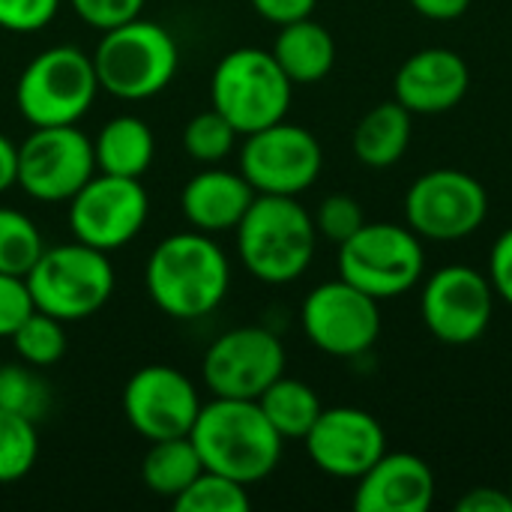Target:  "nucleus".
I'll list each match as a JSON object with an SVG mask.
<instances>
[{
    "label": "nucleus",
    "mask_w": 512,
    "mask_h": 512,
    "mask_svg": "<svg viewBox=\"0 0 512 512\" xmlns=\"http://www.w3.org/2000/svg\"><path fill=\"white\" fill-rule=\"evenodd\" d=\"M237 138H240V132L216 108H210V111L195 114L186 123V129H183V150L195 162L219 165L222 159L231 156Z\"/></svg>",
    "instance_id": "nucleus-31"
},
{
    "label": "nucleus",
    "mask_w": 512,
    "mask_h": 512,
    "mask_svg": "<svg viewBox=\"0 0 512 512\" xmlns=\"http://www.w3.org/2000/svg\"><path fill=\"white\" fill-rule=\"evenodd\" d=\"M315 231L318 237L330 240V243H345L348 237H354L363 225H366V213L360 207V201L348 192H333L327 195L318 210H315Z\"/></svg>",
    "instance_id": "nucleus-32"
},
{
    "label": "nucleus",
    "mask_w": 512,
    "mask_h": 512,
    "mask_svg": "<svg viewBox=\"0 0 512 512\" xmlns=\"http://www.w3.org/2000/svg\"><path fill=\"white\" fill-rule=\"evenodd\" d=\"M24 279L36 309L63 324L96 315L114 294V267L108 252L81 240L42 249Z\"/></svg>",
    "instance_id": "nucleus-6"
},
{
    "label": "nucleus",
    "mask_w": 512,
    "mask_h": 512,
    "mask_svg": "<svg viewBox=\"0 0 512 512\" xmlns=\"http://www.w3.org/2000/svg\"><path fill=\"white\" fill-rule=\"evenodd\" d=\"M15 174H18V144L0 135V192L15 186Z\"/></svg>",
    "instance_id": "nucleus-40"
},
{
    "label": "nucleus",
    "mask_w": 512,
    "mask_h": 512,
    "mask_svg": "<svg viewBox=\"0 0 512 512\" xmlns=\"http://www.w3.org/2000/svg\"><path fill=\"white\" fill-rule=\"evenodd\" d=\"M486 276L495 288V297L512 306V228H507L495 240V246L489 252V273Z\"/></svg>",
    "instance_id": "nucleus-36"
},
{
    "label": "nucleus",
    "mask_w": 512,
    "mask_h": 512,
    "mask_svg": "<svg viewBox=\"0 0 512 512\" xmlns=\"http://www.w3.org/2000/svg\"><path fill=\"white\" fill-rule=\"evenodd\" d=\"M96 90L93 57L75 45H54L21 69L15 105L30 126H72L90 111Z\"/></svg>",
    "instance_id": "nucleus-7"
},
{
    "label": "nucleus",
    "mask_w": 512,
    "mask_h": 512,
    "mask_svg": "<svg viewBox=\"0 0 512 512\" xmlns=\"http://www.w3.org/2000/svg\"><path fill=\"white\" fill-rule=\"evenodd\" d=\"M201 375L213 396L258 399L285 375V345L267 327H234L210 342Z\"/></svg>",
    "instance_id": "nucleus-15"
},
{
    "label": "nucleus",
    "mask_w": 512,
    "mask_h": 512,
    "mask_svg": "<svg viewBox=\"0 0 512 512\" xmlns=\"http://www.w3.org/2000/svg\"><path fill=\"white\" fill-rule=\"evenodd\" d=\"M12 348L21 363L33 369H48L66 354V330L48 312L33 309V315L12 333Z\"/></svg>",
    "instance_id": "nucleus-28"
},
{
    "label": "nucleus",
    "mask_w": 512,
    "mask_h": 512,
    "mask_svg": "<svg viewBox=\"0 0 512 512\" xmlns=\"http://www.w3.org/2000/svg\"><path fill=\"white\" fill-rule=\"evenodd\" d=\"M243 138L240 174L258 195L297 198L321 177L324 150L306 126L279 120Z\"/></svg>",
    "instance_id": "nucleus-10"
},
{
    "label": "nucleus",
    "mask_w": 512,
    "mask_h": 512,
    "mask_svg": "<svg viewBox=\"0 0 512 512\" xmlns=\"http://www.w3.org/2000/svg\"><path fill=\"white\" fill-rule=\"evenodd\" d=\"M255 402L261 405L270 426L282 435V441H303L324 411L318 393L309 384L285 375L276 378Z\"/></svg>",
    "instance_id": "nucleus-24"
},
{
    "label": "nucleus",
    "mask_w": 512,
    "mask_h": 512,
    "mask_svg": "<svg viewBox=\"0 0 512 512\" xmlns=\"http://www.w3.org/2000/svg\"><path fill=\"white\" fill-rule=\"evenodd\" d=\"M60 0H0V27L9 33H36L54 21Z\"/></svg>",
    "instance_id": "nucleus-34"
},
{
    "label": "nucleus",
    "mask_w": 512,
    "mask_h": 512,
    "mask_svg": "<svg viewBox=\"0 0 512 512\" xmlns=\"http://www.w3.org/2000/svg\"><path fill=\"white\" fill-rule=\"evenodd\" d=\"M294 84L276 63L273 51L234 48L228 51L210 78L213 108L240 132L252 135L264 126L285 120L291 108Z\"/></svg>",
    "instance_id": "nucleus-5"
},
{
    "label": "nucleus",
    "mask_w": 512,
    "mask_h": 512,
    "mask_svg": "<svg viewBox=\"0 0 512 512\" xmlns=\"http://www.w3.org/2000/svg\"><path fill=\"white\" fill-rule=\"evenodd\" d=\"M354 483L357 512H426L435 504V474L414 453H384Z\"/></svg>",
    "instance_id": "nucleus-19"
},
{
    "label": "nucleus",
    "mask_w": 512,
    "mask_h": 512,
    "mask_svg": "<svg viewBox=\"0 0 512 512\" xmlns=\"http://www.w3.org/2000/svg\"><path fill=\"white\" fill-rule=\"evenodd\" d=\"M96 174L93 141L72 126H33L18 144L15 183L33 201H69Z\"/></svg>",
    "instance_id": "nucleus-13"
},
{
    "label": "nucleus",
    "mask_w": 512,
    "mask_h": 512,
    "mask_svg": "<svg viewBox=\"0 0 512 512\" xmlns=\"http://www.w3.org/2000/svg\"><path fill=\"white\" fill-rule=\"evenodd\" d=\"M39 456L36 423L0 408V483L27 477Z\"/></svg>",
    "instance_id": "nucleus-29"
},
{
    "label": "nucleus",
    "mask_w": 512,
    "mask_h": 512,
    "mask_svg": "<svg viewBox=\"0 0 512 512\" xmlns=\"http://www.w3.org/2000/svg\"><path fill=\"white\" fill-rule=\"evenodd\" d=\"M171 504L180 512H246L252 498L249 486L216 471H201Z\"/></svg>",
    "instance_id": "nucleus-26"
},
{
    "label": "nucleus",
    "mask_w": 512,
    "mask_h": 512,
    "mask_svg": "<svg viewBox=\"0 0 512 512\" xmlns=\"http://www.w3.org/2000/svg\"><path fill=\"white\" fill-rule=\"evenodd\" d=\"M144 285L159 312L192 321L210 315L231 288L225 249L204 231H180L156 243L147 258Z\"/></svg>",
    "instance_id": "nucleus-1"
},
{
    "label": "nucleus",
    "mask_w": 512,
    "mask_h": 512,
    "mask_svg": "<svg viewBox=\"0 0 512 512\" xmlns=\"http://www.w3.org/2000/svg\"><path fill=\"white\" fill-rule=\"evenodd\" d=\"M306 339L330 357L354 360L372 351L381 336V306L342 276L312 288L300 306Z\"/></svg>",
    "instance_id": "nucleus-11"
},
{
    "label": "nucleus",
    "mask_w": 512,
    "mask_h": 512,
    "mask_svg": "<svg viewBox=\"0 0 512 512\" xmlns=\"http://www.w3.org/2000/svg\"><path fill=\"white\" fill-rule=\"evenodd\" d=\"M489 216L486 186L459 168L420 174L405 192V225L420 240L456 243L483 228Z\"/></svg>",
    "instance_id": "nucleus-9"
},
{
    "label": "nucleus",
    "mask_w": 512,
    "mask_h": 512,
    "mask_svg": "<svg viewBox=\"0 0 512 512\" xmlns=\"http://www.w3.org/2000/svg\"><path fill=\"white\" fill-rule=\"evenodd\" d=\"M459 512H512V498L507 489H489V486H477L471 492H465L456 501Z\"/></svg>",
    "instance_id": "nucleus-38"
},
{
    "label": "nucleus",
    "mask_w": 512,
    "mask_h": 512,
    "mask_svg": "<svg viewBox=\"0 0 512 512\" xmlns=\"http://www.w3.org/2000/svg\"><path fill=\"white\" fill-rule=\"evenodd\" d=\"M303 444L312 465L333 480H360L387 453L378 417L351 405L324 408Z\"/></svg>",
    "instance_id": "nucleus-17"
},
{
    "label": "nucleus",
    "mask_w": 512,
    "mask_h": 512,
    "mask_svg": "<svg viewBox=\"0 0 512 512\" xmlns=\"http://www.w3.org/2000/svg\"><path fill=\"white\" fill-rule=\"evenodd\" d=\"M0 408L39 423L51 408V393L45 381L27 363L0 366Z\"/></svg>",
    "instance_id": "nucleus-30"
},
{
    "label": "nucleus",
    "mask_w": 512,
    "mask_h": 512,
    "mask_svg": "<svg viewBox=\"0 0 512 512\" xmlns=\"http://www.w3.org/2000/svg\"><path fill=\"white\" fill-rule=\"evenodd\" d=\"M201 471H204V465H201V456L189 435L150 441V450L141 462L144 486L153 495L168 498V501H174Z\"/></svg>",
    "instance_id": "nucleus-25"
},
{
    "label": "nucleus",
    "mask_w": 512,
    "mask_h": 512,
    "mask_svg": "<svg viewBox=\"0 0 512 512\" xmlns=\"http://www.w3.org/2000/svg\"><path fill=\"white\" fill-rule=\"evenodd\" d=\"M408 6L429 21H456L471 9V0H408Z\"/></svg>",
    "instance_id": "nucleus-39"
},
{
    "label": "nucleus",
    "mask_w": 512,
    "mask_h": 512,
    "mask_svg": "<svg viewBox=\"0 0 512 512\" xmlns=\"http://www.w3.org/2000/svg\"><path fill=\"white\" fill-rule=\"evenodd\" d=\"M471 90L468 60L453 48H420L414 51L393 78V96L411 114L432 117L453 111Z\"/></svg>",
    "instance_id": "nucleus-18"
},
{
    "label": "nucleus",
    "mask_w": 512,
    "mask_h": 512,
    "mask_svg": "<svg viewBox=\"0 0 512 512\" xmlns=\"http://www.w3.org/2000/svg\"><path fill=\"white\" fill-rule=\"evenodd\" d=\"M93 156H96V171L141 180L153 165L156 138L141 117L120 114L99 129L93 141Z\"/></svg>",
    "instance_id": "nucleus-23"
},
{
    "label": "nucleus",
    "mask_w": 512,
    "mask_h": 512,
    "mask_svg": "<svg viewBox=\"0 0 512 512\" xmlns=\"http://www.w3.org/2000/svg\"><path fill=\"white\" fill-rule=\"evenodd\" d=\"M36 303L30 297L27 279L0 273V339H12V333L33 315Z\"/></svg>",
    "instance_id": "nucleus-33"
},
{
    "label": "nucleus",
    "mask_w": 512,
    "mask_h": 512,
    "mask_svg": "<svg viewBox=\"0 0 512 512\" xmlns=\"http://www.w3.org/2000/svg\"><path fill=\"white\" fill-rule=\"evenodd\" d=\"M273 57L291 84H318L336 66V42L333 33L318 24L312 15L282 24L273 42Z\"/></svg>",
    "instance_id": "nucleus-21"
},
{
    "label": "nucleus",
    "mask_w": 512,
    "mask_h": 512,
    "mask_svg": "<svg viewBox=\"0 0 512 512\" xmlns=\"http://www.w3.org/2000/svg\"><path fill=\"white\" fill-rule=\"evenodd\" d=\"M336 264L345 282L381 303L420 285L426 273V249L408 225L366 222L354 237L339 243Z\"/></svg>",
    "instance_id": "nucleus-8"
},
{
    "label": "nucleus",
    "mask_w": 512,
    "mask_h": 512,
    "mask_svg": "<svg viewBox=\"0 0 512 512\" xmlns=\"http://www.w3.org/2000/svg\"><path fill=\"white\" fill-rule=\"evenodd\" d=\"M252 9L270 21V24H291V21H300V18H309L318 6V0H249Z\"/></svg>",
    "instance_id": "nucleus-37"
},
{
    "label": "nucleus",
    "mask_w": 512,
    "mask_h": 512,
    "mask_svg": "<svg viewBox=\"0 0 512 512\" xmlns=\"http://www.w3.org/2000/svg\"><path fill=\"white\" fill-rule=\"evenodd\" d=\"M411 132H414V114L396 99H390V102H378L357 120L351 147L366 168H390L408 153Z\"/></svg>",
    "instance_id": "nucleus-22"
},
{
    "label": "nucleus",
    "mask_w": 512,
    "mask_h": 512,
    "mask_svg": "<svg viewBox=\"0 0 512 512\" xmlns=\"http://www.w3.org/2000/svg\"><path fill=\"white\" fill-rule=\"evenodd\" d=\"M75 15L96 27V30H111L129 18H138L144 9V0H69Z\"/></svg>",
    "instance_id": "nucleus-35"
},
{
    "label": "nucleus",
    "mask_w": 512,
    "mask_h": 512,
    "mask_svg": "<svg viewBox=\"0 0 512 512\" xmlns=\"http://www.w3.org/2000/svg\"><path fill=\"white\" fill-rule=\"evenodd\" d=\"M507 492H510V498H512V486H510V489H507Z\"/></svg>",
    "instance_id": "nucleus-41"
},
{
    "label": "nucleus",
    "mask_w": 512,
    "mask_h": 512,
    "mask_svg": "<svg viewBox=\"0 0 512 512\" xmlns=\"http://www.w3.org/2000/svg\"><path fill=\"white\" fill-rule=\"evenodd\" d=\"M234 231L243 267L264 285L297 282L315 258V219L291 195H255Z\"/></svg>",
    "instance_id": "nucleus-3"
},
{
    "label": "nucleus",
    "mask_w": 512,
    "mask_h": 512,
    "mask_svg": "<svg viewBox=\"0 0 512 512\" xmlns=\"http://www.w3.org/2000/svg\"><path fill=\"white\" fill-rule=\"evenodd\" d=\"M204 471H216L243 486L267 480L282 459V435L270 426L255 399L213 396L201 405L189 432Z\"/></svg>",
    "instance_id": "nucleus-2"
},
{
    "label": "nucleus",
    "mask_w": 512,
    "mask_h": 512,
    "mask_svg": "<svg viewBox=\"0 0 512 512\" xmlns=\"http://www.w3.org/2000/svg\"><path fill=\"white\" fill-rule=\"evenodd\" d=\"M255 189L240 171L225 168H204L195 174L180 192V210L195 231L222 234L234 231L246 216L249 204L255 201Z\"/></svg>",
    "instance_id": "nucleus-20"
},
{
    "label": "nucleus",
    "mask_w": 512,
    "mask_h": 512,
    "mask_svg": "<svg viewBox=\"0 0 512 512\" xmlns=\"http://www.w3.org/2000/svg\"><path fill=\"white\" fill-rule=\"evenodd\" d=\"M426 330L453 348L474 345L486 336L495 315V288L486 273L468 264H447L426 276L420 291Z\"/></svg>",
    "instance_id": "nucleus-12"
},
{
    "label": "nucleus",
    "mask_w": 512,
    "mask_h": 512,
    "mask_svg": "<svg viewBox=\"0 0 512 512\" xmlns=\"http://www.w3.org/2000/svg\"><path fill=\"white\" fill-rule=\"evenodd\" d=\"M201 411V396L189 375L174 366H144L123 390V414L144 441L183 438L192 432Z\"/></svg>",
    "instance_id": "nucleus-16"
},
{
    "label": "nucleus",
    "mask_w": 512,
    "mask_h": 512,
    "mask_svg": "<svg viewBox=\"0 0 512 512\" xmlns=\"http://www.w3.org/2000/svg\"><path fill=\"white\" fill-rule=\"evenodd\" d=\"M42 249L45 243L36 222L15 207H0V273L27 276Z\"/></svg>",
    "instance_id": "nucleus-27"
},
{
    "label": "nucleus",
    "mask_w": 512,
    "mask_h": 512,
    "mask_svg": "<svg viewBox=\"0 0 512 512\" xmlns=\"http://www.w3.org/2000/svg\"><path fill=\"white\" fill-rule=\"evenodd\" d=\"M180 66V51L174 36L147 18H129L111 30L93 51V69L102 90L117 99L141 102L162 93Z\"/></svg>",
    "instance_id": "nucleus-4"
},
{
    "label": "nucleus",
    "mask_w": 512,
    "mask_h": 512,
    "mask_svg": "<svg viewBox=\"0 0 512 512\" xmlns=\"http://www.w3.org/2000/svg\"><path fill=\"white\" fill-rule=\"evenodd\" d=\"M150 213V198L141 180L93 174L72 198H69V228L75 240L114 252L138 237Z\"/></svg>",
    "instance_id": "nucleus-14"
}]
</instances>
